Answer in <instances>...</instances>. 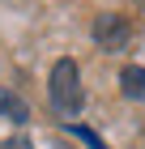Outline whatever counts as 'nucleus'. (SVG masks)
<instances>
[{"label":"nucleus","instance_id":"obj_1","mask_svg":"<svg viewBox=\"0 0 145 149\" xmlns=\"http://www.w3.org/2000/svg\"><path fill=\"white\" fill-rule=\"evenodd\" d=\"M47 94H51V107H56L60 115H77V111H81V102H85V90H81L77 60H56L51 81H47Z\"/></svg>","mask_w":145,"mask_h":149},{"label":"nucleus","instance_id":"obj_2","mask_svg":"<svg viewBox=\"0 0 145 149\" xmlns=\"http://www.w3.org/2000/svg\"><path fill=\"white\" fill-rule=\"evenodd\" d=\"M128 38H132V22L124 13H98L94 17V43L102 51H124Z\"/></svg>","mask_w":145,"mask_h":149},{"label":"nucleus","instance_id":"obj_3","mask_svg":"<svg viewBox=\"0 0 145 149\" xmlns=\"http://www.w3.org/2000/svg\"><path fill=\"white\" fill-rule=\"evenodd\" d=\"M0 119H13V124H26V119H30L26 98L13 94V90H4V85H0Z\"/></svg>","mask_w":145,"mask_h":149},{"label":"nucleus","instance_id":"obj_4","mask_svg":"<svg viewBox=\"0 0 145 149\" xmlns=\"http://www.w3.org/2000/svg\"><path fill=\"white\" fill-rule=\"evenodd\" d=\"M120 90H124V98H145V68L128 64L120 72Z\"/></svg>","mask_w":145,"mask_h":149},{"label":"nucleus","instance_id":"obj_5","mask_svg":"<svg viewBox=\"0 0 145 149\" xmlns=\"http://www.w3.org/2000/svg\"><path fill=\"white\" fill-rule=\"evenodd\" d=\"M68 132H73V136H81L90 149H107V141H102V136H94V132H90V128H81V124H68Z\"/></svg>","mask_w":145,"mask_h":149},{"label":"nucleus","instance_id":"obj_6","mask_svg":"<svg viewBox=\"0 0 145 149\" xmlns=\"http://www.w3.org/2000/svg\"><path fill=\"white\" fill-rule=\"evenodd\" d=\"M0 149H34V145H30V141H26V136H9V141H4V145H0Z\"/></svg>","mask_w":145,"mask_h":149}]
</instances>
